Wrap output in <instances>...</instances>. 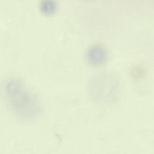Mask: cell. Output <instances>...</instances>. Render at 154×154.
I'll return each mask as SVG.
<instances>
[{
  "label": "cell",
  "mask_w": 154,
  "mask_h": 154,
  "mask_svg": "<svg viewBox=\"0 0 154 154\" xmlns=\"http://www.w3.org/2000/svg\"><path fill=\"white\" fill-rule=\"evenodd\" d=\"M107 52L101 46H94L91 47L87 53L88 62L93 66H99L103 64L107 59Z\"/></svg>",
  "instance_id": "6da1fadb"
}]
</instances>
